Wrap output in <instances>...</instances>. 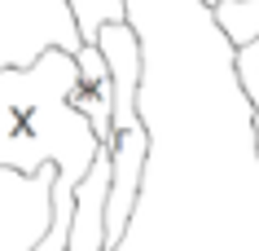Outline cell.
<instances>
[{
	"label": "cell",
	"mask_w": 259,
	"mask_h": 251,
	"mask_svg": "<svg viewBox=\"0 0 259 251\" xmlns=\"http://www.w3.org/2000/svg\"><path fill=\"white\" fill-rule=\"evenodd\" d=\"M97 49L110 66V137L101 154L110 159V198H106V251H114L127 234L132 211L141 207L145 172H150V128L141 115V40L127 22H106L97 31Z\"/></svg>",
	"instance_id": "cell-2"
},
{
	"label": "cell",
	"mask_w": 259,
	"mask_h": 251,
	"mask_svg": "<svg viewBox=\"0 0 259 251\" xmlns=\"http://www.w3.org/2000/svg\"><path fill=\"white\" fill-rule=\"evenodd\" d=\"M206 9H220V5H233V0H202Z\"/></svg>",
	"instance_id": "cell-6"
},
{
	"label": "cell",
	"mask_w": 259,
	"mask_h": 251,
	"mask_svg": "<svg viewBox=\"0 0 259 251\" xmlns=\"http://www.w3.org/2000/svg\"><path fill=\"white\" fill-rule=\"evenodd\" d=\"M70 14H75V27H79V40L93 44L97 31L106 27V22H127V9H123V0H66Z\"/></svg>",
	"instance_id": "cell-4"
},
{
	"label": "cell",
	"mask_w": 259,
	"mask_h": 251,
	"mask_svg": "<svg viewBox=\"0 0 259 251\" xmlns=\"http://www.w3.org/2000/svg\"><path fill=\"white\" fill-rule=\"evenodd\" d=\"M75 53L49 49L27 70H0V163L18 172L57 167L49 190V221L70 225L75 216V185L101 154V141L83 115L70 111Z\"/></svg>",
	"instance_id": "cell-1"
},
{
	"label": "cell",
	"mask_w": 259,
	"mask_h": 251,
	"mask_svg": "<svg viewBox=\"0 0 259 251\" xmlns=\"http://www.w3.org/2000/svg\"><path fill=\"white\" fill-rule=\"evenodd\" d=\"M233 70H237L242 93H246V101H250V115H255V154H259V40L242 44V49L233 53Z\"/></svg>",
	"instance_id": "cell-5"
},
{
	"label": "cell",
	"mask_w": 259,
	"mask_h": 251,
	"mask_svg": "<svg viewBox=\"0 0 259 251\" xmlns=\"http://www.w3.org/2000/svg\"><path fill=\"white\" fill-rule=\"evenodd\" d=\"M70 111L83 115L88 128H93L97 141L110 137V101H114V88H110V66L101 49L93 44H79V53H75V84H70Z\"/></svg>",
	"instance_id": "cell-3"
}]
</instances>
